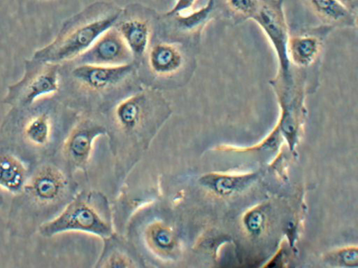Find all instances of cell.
I'll return each instance as SVG.
<instances>
[{
	"instance_id": "cell-9",
	"label": "cell",
	"mask_w": 358,
	"mask_h": 268,
	"mask_svg": "<svg viewBox=\"0 0 358 268\" xmlns=\"http://www.w3.org/2000/svg\"><path fill=\"white\" fill-rule=\"evenodd\" d=\"M333 29L328 25L295 34H289L287 55L292 69L302 72L314 66L320 60L323 48L324 38Z\"/></svg>"
},
{
	"instance_id": "cell-5",
	"label": "cell",
	"mask_w": 358,
	"mask_h": 268,
	"mask_svg": "<svg viewBox=\"0 0 358 268\" xmlns=\"http://www.w3.org/2000/svg\"><path fill=\"white\" fill-rule=\"evenodd\" d=\"M262 29L275 53L278 70L275 76L286 80L294 77L287 55L289 27L284 10V0H258L250 18Z\"/></svg>"
},
{
	"instance_id": "cell-20",
	"label": "cell",
	"mask_w": 358,
	"mask_h": 268,
	"mask_svg": "<svg viewBox=\"0 0 358 268\" xmlns=\"http://www.w3.org/2000/svg\"><path fill=\"white\" fill-rule=\"evenodd\" d=\"M3 203V199L1 194L0 193V209H1Z\"/></svg>"
},
{
	"instance_id": "cell-18",
	"label": "cell",
	"mask_w": 358,
	"mask_h": 268,
	"mask_svg": "<svg viewBox=\"0 0 358 268\" xmlns=\"http://www.w3.org/2000/svg\"><path fill=\"white\" fill-rule=\"evenodd\" d=\"M197 0H176L173 7L169 10L166 15L171 17L174 15L185 13L193 10Z\"/></svg>"
},
{
	"instance_id": "cell-13",
	"label": "cell",
	"mask_w": 358,
	"mask_h": 268,
	"mask_svg": "<svg viewBox=\"0 0 358 268\" xmlns=\"http://www.w3.org/2000/svg\"><path fill=\"white\" fill-rule=\"evenodd\" d=\"M31 166L13 151L0 148V189L13 196L24 188Z\"/></svg>"
},
{
	"instance_id": "cell-11",
	"label": "cell",
	"mask_w": 358,
	"mask_h": 268,
	"mask_svg": "<svg viewBox=\"0 0 358 268\" xmlns=\"http://www.w3.org/2000/svg\"><path fill=\"white\" fill-rule=\"evenodd\" d=\"M104 131L102 126L89 120L78 123L64 142L65 157L75 165L83 163L90 153L94 139Z\"/></svg>"
},
{
	"instance_id": "cell-1",
	"label": "cell",
	"mask_w": 358,
	"mask_h": 268,
	"mask_svg": "<svg viewBox=\"0 0 358 268\" xmlns=\"http://www.w3.org/2000/svg\"><path fill=\"white\" fill-rule=\"evenodd\" d=\"M70 182L50 158L31 166L22 191L10 204L7 229L12 237L24 239L55 218L69 198Z\"/></svg>"
},
{
	"instance_id": "cell-8",
	"label": "cell",
	"mask_w": 358,
	"mask_h": 268,
	"mask_svg": "<svg viewBox=\"0 0 358 268\" xmlns=\"http://www.w3.org/2000/svg\"><path fill=\"white\" fill-rule=\"evenodd\" d=\"M78 59L80 64L116 66L131 63L134 57L115 26L104 31Z\"/></svg>"
},
{
	"instance_id": "cell-16",
	"label": "cell",
	"mask_w": 358,
	"mask_h": 268,
	"mask_svg": "<svg viewBox=\"0 0 358 268\" xmlns=\"http://www.w3.org/2000/svg\"><path fill=\"white\" fill-rule=\"evenodd\" d=\"M229 9L245 20L250 19L255 13L258 0H226Z\"/></svg>"
},
{
	"instance_id": "cell-19",
	"label": "cell",
	"mask_w": 358,
	"mask_h": 268,
	"mask_svg": "<svg viewBox=\"0 0 358 268\" xmlns=\"http://www.w3.org/2000/svg\"><path fill=\"white\" fill-rule=\"evenodd\" d=\"M345 7L353 13H356L357 8L358 0H338Z\"/></svg>"
},
{
	"instance_id": "cell-17",
	"label": "cell",
	"mask_w": 358,
	"mask_h": 268,
	"mask_svg": "<svg viewBox=\"0 0 358 268\" xmlns=\"http://www.w3.org/2000/svg\"><path fill=\"white\" fill-rule=\"evenodd\" d=\"M152 239L155 243L160 248H169L173 246V236L169 230L157 228L154 230Z\"/></svg>"
},
{
	"instance_id": "cell-21",
	"label": "cell",
	"mask_w": 358,
	"mask_h": 268,
	"mask_svg": "<svg viewBox=\"0 0 358 268\" xmlns=\"http://www.w3.org/2000/svg\"><path fill=\"white\" fill-rule=\"evenodd\" d=\"M38 1H52V0H38Z\"/></svg>"
},
{
	"instance_id": "cell-10",
	"label": "cell",
	"mask_w": 358,
	"mask_h": 268,
	"mask_svg": "<svg viewBox=\"0 0 358 268\" xmlns=\"http://www.w3.org/2000/svg\"><path fill=\"white\" fill-rule=\"evenodd\" d=\"M147 55L150 71L161 78H171L177 76L187 64L185 50L176 43H155L150 47Z\"/></svg>"
},
{
	"instance_id": "cell-12",
	"label": "cell",
	"mask_w": 358,
	"mask_h": 268,
	"mask_svg": "<svg viewBox=\"0 0 358 268\" xmlns=\"http://www.w3.org/2000/svg\"><path fill=\"white\" fill-rule=\"evenodd\" d=\"M134 58L141 59L150 47L152 27L151 21L141 16L120 19L115 24Z\"/></svg>"
},
{
	"instance_id": "cell-15",
	"label": "cell",
	"mask_w": 358,
	"mask_h": 268,
	"mask_svg": "<svg viewBox=\"0 0 358 268\" xmlns=\"http://www.w3.org/2000/svg\"><path fill=\"white\" fill-rule=\"evenodd\" d=\"M214 5V0H208L206 4L200 8L171 17L175 19L178 29L187 34L198 35L209 22Z\"/></svg>"
},
{
	"instance_id": "cell-7",
	"label": "cell",
	"mask_w": 358,
	"mask_h": 268,
	"mask_svg": "<svg viewBox=\"0 0 358 268\" xmlns=\"http://www.w3.org/2000/svg\"><path fill=\"white\" fill-rule=\"evenodd\" d=\"M136 71L133 62L116 66L79 64L74 67L71 76L85 90L103 93L122 84Z\"/></svg>"
},
{
	"instance_id": "cell-14",
	"label": "cell",
	"mask_w": 358,
	"mask_h": 268,
	"mask_svg": "<svg viewBox=\"0 0 358 268\" xmlns=\"http://www.w3.org/2000/svg\"><path fill=\"white\" fill-rule=\"evenodd\" d=\"M312 10L331 27H355L357 26L356 14L338 0H306Z\"/></svg>"
},
{
	"instance_id": "cell-6",
	"label": "cell",
	"mask_w": 358,
	"mask_h": 268,
	"mask_svg": "<svg viewBox=\"0 0 358 268\" xmlns=\"http://www.w3.org/2000/svg\"><path fill=\"white\" fill-rule=\"evenodd\" d=\"M69 231L91 232L102 237L110 234L109 225L83 196L70 202L52 220L42 225L38 233L50 238Z\"/></svg>"
},
{
	"instance_id": "cell-3",
	"label": "cell",
	"mask_w": 358,
	"mask_h": 268,
	"mask_svg": "<svg viewBox=\"0 0 358 268\" xmlns=\"http://www.w3.org/2000/svg\"><path fill=\"white\" fill-rule=\"evenodd\" d=\"M123 13L117 6L96 3L65 20L55 38L34 51L31 57L61 64L80 57Z\"/></svg>"
},
{
	"instance_id": "cell-4",
	"label": "cell",
	"mask_w": 358,
	"mask_h": 268,
	"mask_svg": "<svg viewBox=\"0 0 358 268\" xmlns=\"http://www.w3.org/2000/svg\"><path fill=\"white\" fill-rule=\"evenodd\" d=\"M59 66L33 57L25 59L22 78L8 86L3 102L10 108H20L52 97L59 89Z\"/></svg>"
},
{
	"instance_id": "cell-2",
	"label": "cell",
	"mask_w": 358,
	"mask_h": 268,
	"mask_svg": "<svg viewBox=\"0 0 358 268\" xmlns=\"http://www.w3.org/2000/svg\"><path fill=\"white\" fill-rule=\"evenodd\" d=\"M58 111L52 97L10 108L0 127V148L16 153L30 166L50 158L56 148Z\"/></svg>"
}]
</instances>
